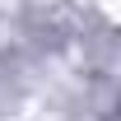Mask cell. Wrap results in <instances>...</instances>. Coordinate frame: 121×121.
Masks as SVG:
<instances>
[{
	"label": "cell",
	"mask_w": 121,
	"mask_h": 121,
	"mask_svg": "<svg viewBox=\"0 0 121 121\" xmlns=\"http://www.w3.org/2000/svg\"><path fill=\"white\" fill-rule=\"evenodd\" d=\"M98 5H103L107 14H117V19H121V0H98Z\"/></svg>",
	"instance_id": "obj_1"
}]
</instances>
